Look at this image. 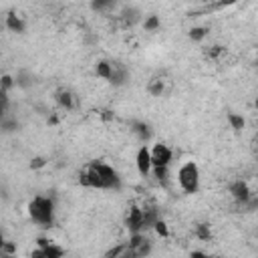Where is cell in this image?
<instances>
[{"label": "cell", "mask_w": 258, "mask_h": 258, "mask_svg": "<svg viewBox=\"0 0 258 258\" xmlns=\"http://www.w3.org/2000/svg\"><path fill=\"white\" fill-rule=\"evenodd\" d=\"M79 183L91 189H121V175L113 165L99 159L81 169Z\"/></svg>", "instance_id": "1"}, {"label": "cell", "mask_w": 258, "mask_h": 258, "mask_svg": "<svg viewBox=\"0 0 258 258\" xmlns=\"http://www.w3.org/2000/svg\"><path fill=\"white\" fill-rule=\"evenodd\" d=\"M28 218L40 226V228H52L54 226V218H56V208H54V200L50 196H34L28 202Z\"/></svg>", "instance_id": "2"}, {"label": "cell", "mask_w": 258, "mask_h": 258, "mask_svg": "<svg viewBox=\"0 0 258 258\" xmlns=\"http://www.w3.org/2000/svg\"><path fill=\"white\" fill-rule=\"evenodd\" d=\"M175 179H177V185L183 194H198L200 191V185H202V173H200V167L196 161H183L177 171H175Z\"/></svg>", "instance_id": "3"}, {"label": "cell", "mask_w": 258, "mask_h": 258, "mask_svg": "<svg viewBox=\"0 0 258 258\" xmlns=\"http://www.w3.org/2000/svg\"><path fill=\"white\" fill-rule=\"evenodd\" d=\"M153 250V242L143 234H131L129 242H125V248L119 258H147Z\"/></svg>", "instance_id": "4"}, {"label": "cell", "mask_w": 258, "mask_h": 258, "mask_svg": "<svg viewBox=\"0 0 258 258\" xmlns=\"http://www.w3.org/2000/svg\"><path fill=\"white\" fill-rule=\"evenodd\" d=\"M230 196L240 208H254L256 206V196L244 179H236L234 183H230Z\"/></svg>", "instance_id": "5"}, {"label": "cell", "mask_w": 258, "mask_h": 258, "mask_svg": "<svg viewBox=\"0 0 258 258\" xmlns=\"http://www.w3.org/2000/svg\"><path fill=\"white\" fill-rule=\"evenodd\" d=\"M149 153H151V165L153 167H169L173 161V151L165 143H155L153 147H149Z\"/></svg>", "instance_id": "6"}, {"label": "cell", "mask_w": 258, "mask_h": 258, "mask_svg": "<svg viewBox=\"0 0 258 258\" xmlns=\"http://www.w3.org/2000/svg\"><path fill=\"white\" fill-rule=\"evenodd\" d=\"M54 103L62 111H75L79 107V97L69 87H58L54 91Z\"/></svg>", "instance_id": "7"}, {"label": "cell", "mask_w": 258, "mask_h": 258, "mask_svg": "<svg viewBox=\"0 0 258 258\" xmlns=\"http://www.w3.org/2000/svg\"><path fill=\"white\" fill-rule=\"evenodd\" d=\"M125 228L129 230V234H139L143 232V212H141V206L133 204L127 214H125ZM145 234V232H143Z\"/></svg>", "instance_id": "8"}, {"label": "cell", "mask_w": 258, "mask_h": 258, "mask_svg": "<svg viewBox=\"0 0 258 258\" xmlns=\"http://www.w3.org/2000/svg\"><path fill=\"white\" fill-rule=\"evenodd\" d=\"M135 167L137 173L141 177H149L151 175V153H149V145H139L137 153H135Z\"/></svg>", "instance_id": "9"}, {"label": "cell", "mask_w": 258, "mask_h": 258, "mask_svg": "<svg viewBox=\"0 0 258 258\" xmlns=\"http://www.w3.org/2000/svg\"><path fill=\"white\" fill-rule=\"evenodd\" d=\"M4 28L10 30V32H14V34H24V30H26V20H24L20 14H16V12H8V14L4 16Z\"/></svg>", "instance_id": "10"}, {"label": "cell", "mask_w": 258, "mask_h": 258, "mask_svg": "<svg viewBox=\"0 0 258 258\" xmlns=\"http://www.w3.org/2000/svg\"><path fill=\"white\" fill-rule=\"evenodd\" d=\"M127 81H129V71H127V67H125L123 62H119V60H113V71H111L109 83H111L113 87H123V85H127Z\"/></svg>", "instance_id": "11"}, {"label": "cell", "mask_w": 258, "mask_h": 258, "mask_svg": "<svg viewBox=\"0 0 258 258\" xmlns=\"http://www.w3.org/2000/svg\"><path fill=\"white\" fill-rule=\"evenodd\" d=\"M129 127H131V131H133V135H135L143 145L149 143V139H151V135H153L149 123H145V121H131Z\"/></svg>", "instance_id": "12"}, {"label": "cell", "mask_w": 258, "mask_h": 258, "mask_svg": "<svg viewBox=\"0 0 258 258\" xmlns=\"http://www.w3.org/2000/svg\"><path fill=\"white\" fill-rule=\"evenodd\" d=\"M141 212H143V232H147L159 220V210L155 206H147L145 204V206H141Z\"/></svg>", "instance_id": "13"}, {"label": "cell", "mask_w": 258, "mask_h": 258, "mask_svg": "<svg viewBox=\"0 0 258 258\" xmlns=\"http://www.w3.org/2000/svg\"><path fill=\"white\" fill-rule=\"evenodd\" d=\"M36 246L44 248V252H46V258H64V250H62L60 246L52 244V242H50V240H46V238H38Z\"/></svg>", "instance_id": "14"}, {"label": "cell", "mask_w": 258, "mask_h": 258, "mask_svg": "<svg viewBox=\"0 0 258 258\" xmlns=\"http://www.w3.org/2000/svg\"><path fill=\"white\" fill-rule=\"evenodd\" d=\"M111 71H113V60H109V58H101V60H97V64H95V75H97L99 79H103V81L109 83V79H111Z\"/></svg>", "instance_id": "15"}, {"label": "cell", "mask_w": 258, "mask_h": 258, "mask_svg": "<svg viewBox=\"0 0 258 258\" xmlns=\"http://www.w3.org/2000/svg\"><path fill=\"white\" fill-rule=\"evenodd\" d=\"M119 18L123 20V24H125V26H131V24H135V22L141 18V12H139L137 8H133V6H125V8L121 10Z\"/></svg>", "instance_id": "16"}, {"label": "cell", "mask_w": 258, "mask_h": 258, "mask_svg": "<svg viewBox=\"0 0 258 258\" xmlns=\"http://www.w3.org/2000/svg\"><path fill=\"white\" fill-rule=\"evenodd\" d=\"M165 91V81L161 77H153L149 83H147V93L153 95V97H161Z\"/></svg>", "instance_id": "17"}, {"label": "cell", "mask_w": 258, "mask_h": 258, "mask_svg": "<svg viewBox=\"0 0 258 258\" xmlns=\"http://www.w3.org/2000/svg\"><path fill=\"white\" fill-rule=\"evenodd\" d=\"M141 24H143V30H145V32H157V30L161 28V20H159L157 14L145 16V18L141 20Z\"/></svg>", "instance_id": "18"}, {"label": "cell", "mask_w": 258, "mask_h": 258, "mask_svg": "<svg viewBox=\"0 0 258 258\" xmlns=\"http://www.w3.org/2000/svg\"><path fill=\"white\" fill-rule=\"evenodd\" d=\"M151 175L155 177V181L163 187L169 185V167H153L151 169Z\"/></svg>", "instance_id": "19"}, {"label": "cell", "mask_w": 258, "mask_h": 258, "mask_svg": "<svg viewBox=\"0 0 258 258\" xmlns=\"http://www.w3.org/2000/svg\"><path fill=\"white\" fill-rule=\"evenodd\" d=\"M16 256H18L16 242H12V240H4L2 246H0V258H16Z\"/></svg>", "instance_id": "20"}, {"label": "cell", "mask_w": 258, "mask_h": 258, "mask_svg": "<svg viewBox=\"0 0 258 258\" xmlns=\"http://www.w3.org/2000/svg\"><path fill=\"white\" fill-rule=\"evenodd\" d=\"M32 75L28 73V71H20L16 77H14V87H18V89H28V87H32Z\"/></svg>", "instance_id": "21"}, {"label": "cell", "mask_w": 258, "mask_h": 258, "mask_svg": "<svg viewBox=\"0 0 258 258\" xmlns=\"http://www.w3.org/2000/svg\"><path fill=\"white\" fill-rule=\"evenodd\" d=\"M208 32H210L208 26H191L189 32H187V36H189V40H194V42H202V40L208 36Z\"/></svg>", "instance_id": "22"}, {"label": "cell", "mask_w": 258, "mask_h": 258, "mask_svg": "<svg viewBox=\"0 0 258 258\" xmlns=\"http://www.w3.org/2000/svg\"><path fill=\"white\" fill-rule=\"evenodd\" d=\"M228 123H230V127L234 131H242L246 127V119L242 115H238V113H228Z\"/></svg>", "instance_id": "23"}, {"label": "cell", "mask_w": 258, "mask_h": 258, "mask_svg": "<svg viewBox=\"0 0 258 258\" xmlns=\"http://www.w3.org/2000/svg\"><path fill=\"white\" fill-rule=\"evenodd\" d=\"M0 129L4 131V133H12V131H16L18 129V121L14 119V117H4V119H0Z\"/></svg>", "instance_id": "24"}, {"label": "cell", "mask_w": 258, "mask_h": 258, "mask_svg": "<svg viewBox=\"0 0 258 258\" xmlns=\"http://www.w3.org/2000/svg\"><path fill=\"white\" fill-rule=\"evenodd\" d=\"M14 89V77L12 75H2L0 77V93H10Z\"/></svg>", "instance_id": "25"}, {"label": "cell", "mask_w": 258, "mask_h": 258, "mask_svg": "<svg viewBox=\"0 0 258 258\" xmlns=\"http://www.w3.org/2000/svg\"><path fill=\"white\" fill-rule=\"evenodd\" d=\"M151 230H155V234H157L159 238H167V236H169V228H167V224H165L161 218L155 222V226H153Z\"/></svg>", "instance_id": "26"}, {"label": "cell", "mask_w": 258, "mask_h": 258, "mask_svg": "<svg viewBox=\"0 0 258 258\" xmlns=\"http://www.w3.org/2000/svg\"><path fill=\"white\" fill-rule=\"evenodd\" d=\"M196 236L200 240H210V226L208 224H198L196 226Z\"/></svg>", "instance_id": "27"}, {"label": "cell", "mask_w": 258, "mask_h": 258, "mask_svg": "<svg viewBox=\"0 0 258 258\" xmlns=\"http://www.w3.org/2000/svg\"><path fill=\"white\" fill-rule=\"evenodd\" d=\"M123 248H125V242H121V244H117V246L109 248V250L105 252V256H103V258H119V256H121V252H123Z\"/></svg>", "instance_id": "28"}, {"label": "cell", "mask_w": 258, "mask_h": 258, "mask_svg": "<svg viewBox=\"0 0 258 258\" xmlns=\"http://www.w3.org/2000/svg\"><path fill=\"white\" fill-rule=\"evenodd\" d=\"M113 6H115L113 2H93V4H91V8H93V10H97V12H103V10H111Z\"/></svg>", "instance_id": "29"}, {"label": "cell", "mask_w": 258, "mask_h": 258, "mask_svg": "<svg viewBox=\"0 0 258 258\" xmlns=\"http://www.w3.org/2000/svg\"><path fill=\"white\" fill-rule=\"evenodd\" d=\"M44 165H46V159L40 157V155H36V157L30 159V167H32V169H40V167H44Z\"/></svg>", "instance_id": "30"}, {"label": "cell", "mask_w": 258, "mask_h": 258, "mask_svg": "<svg viewBox=\"0 0 258 258\" xmlns=\"http://www.w3.org/2000/svg\"><path fill=\"white\" fill-rule=\"evenodd\" d=\"M30 258H46V252H44V248L36 246V248L30 252Z\"/></svg>", "instance_id": "31"}, {"label": "cell", "mask_w": 258, "mask_h": 258, "mask_svg": "<svg viewBox=\"0 0 258 258\" xmlns=\"http://www.w3.org/2000/svg\"><path fill=\"white\" fill-rule=\"evenodd\" d=\"M191 258H206V254L200 252V250H194V252H191Z\"/></svg>", "instance_id": "32"}, {"label": "cell", "mask_w": 258, "mask_h": 258, "mask_svg": "<svg viewBox=\"0 0 258 258\" xmlns=\"http://www.w3.org/2000/svg\"><path fill=\"white\" fill-rule=\"evenodd\" d=\"M2 26H4V20H0V28H2Z\"/></svg>", "instance_id": "33"}, {"label": "cell", "mask_w": 258, "mask_h": 258, "mask_svg": "<svg viewBox=\"0 0 258 258\" xmlns=\"http://www.w3.org/2000/svg\"><path fill=\"white\" fill-rule=\"evenodd\" d=\"M0 54H2V48H0Z\"/></svg>", "instance_id": "34"}]
</instances>
